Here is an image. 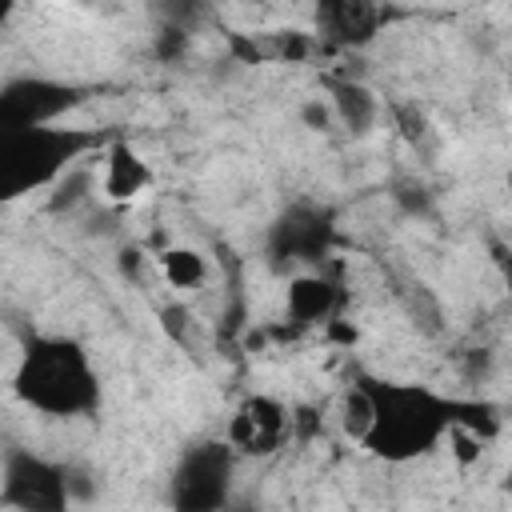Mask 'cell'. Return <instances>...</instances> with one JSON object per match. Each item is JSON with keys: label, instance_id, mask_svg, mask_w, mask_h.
Wrapping results in <instances>:
<instances>
[{"label": "cell", "instance_id": "2", "mask_svg": "<svg viewBox=\"0 0 512 512\" xmlns=\"http://www.w3.org/2000/svg\"><path fill=\"white\" fill-rule=\"evenodd\" d=\"M12 392L44 416H88L100 404L96 368L72 336H32L16 360Z\"/></svg>", "mask_w": 512, "mask_h": 512}, {"label": "cell", "instance_id": "4", "mask_svg": "<svg viewBox=\"0 0 512 512\" xmlns=\"http://www.w3.org/2000/svg\"><path fill=\"white\" fill-rule=\"evenodd\" d=\"M236 472V448L228 440H196L184 448L176 472H172V508L180 512H216L228 504Z\"/></svg>", "mask_w": 512, "mask_h": 512}, {"label": "cell", "instance_id": "20", "mask_svg": "<svg viewBox=\"0 0 512 512\" xmlns=\"http://www.w3.org/2000/svg\"><path fill=\"white\" fill-rule=\"evenodd\" d=\"M392 120H396L400 136H404V140H412V144L428 132V120H424V112H420L412 100H396V104H392Z\"/></svg>", "mask_w": 512, "mask_h": 512}, {"label": "cell", "instance_id": "19", "mask_svg": "<svg viewBox=\"0 0 512 512\" xmlns=\"http://www.w3.org/2000/svg\"><path fill=\"white\" fill-rule=\"evenodd\" d=\"M444 440H448V452L456 456V464H460V468L476 464V460H480V452H484V436H480V432H472L468 424H452V428L444 432Z\"/></svg>", "mask_w": 512, "mask_h": 512}, {"label": "cell", "instance_id": "16", "mask_svg": "<svg viewBox=\"0 0 512 512\" xmlns=\"http://www.w3.org/2000/svg\"><path fill=\"white\" fill-rule=\"evenodd\" d=\"M156 12H160L164 24H180V28L196 32L208 20L212 0H156Z\"/></svg>", "mask_w": 512, "mask_h": 512}, {"label": "cell", "instance_id": "8", "mask_svg": "<svg viewBox=\"0 0 512 512\" xmlns=\"http://www.w3.org/2000/svg\"><path fill=\"white\" fill-rule=\"evenodd\" d=\"M292 436V420H288V408L272 396H248L232 420H228V432L224 440L244 452V456H268L276 452L284 440Z\"/></svg>", "mask_w": 512, "mask_h": 512}, {"label": "cell", "instance_id": "13", "mask_svg": "<svg viewBox=\"0 0 512 512\" xmlns=\"http://www.w3.org/2000/svg\"><path fill=\"white\" fill-rule=\"evenodd\" d=\"M160 256V276L172 284V288H200L208 280V260L196 252V248H180V244H168L156 252Z\"/></svg>", "mask_w": 512, "mask_h": 512}, {"label": "cell", "instance_id": "26", "mask_svg": "<svg viewBox=\"0 0 512 512\" xmlns=\"http://www.w3.org/2000/svg\"><path fill=\"white\" fill-rule=\"evenodd\" d=\"M324 332H328V340H332V344H348V348H352V344H356V336H360L348 320H336V316H332V320H324Z\"/></svg>", "mask_w": 512, "mask_h": 512}, {"label": "cell", "instance_id": "7", "mask_svg": "<svg viewBox=\"0 0 512 512\" xmlns=\"http://www.w3.org/2000/svg\"><path fill=\"white\" fill-rule=\"evenodd\" d=\"M80 100H84V92L76 84L48 80V76H12L0 84V132L56 124Z\"/></svg>", "mask_w": 512, "mask_h": 512}, {"label": "cell", "instance_id": "10", "mask_svg": "<svg viewBox=\"0 0 512 512\" xmlns=\"http://www.w3.org/2000/svg\"><path fill=\"white\" fill-rule=\"evenodd\" d=\"M316 20L332 44L360 48L380 32L376 0H316Z\"/></svg>", "mask_w": 512, "mask_h": 512}, {"label": "cell", "instance_id": "9", "mask_svg": "<svg viewBox=\"0 0 512 512\" xmlns=\"http://www.w3.org/2000/svg\"><path fill=\"white\" fill-rule=\"evenodd\" d=\"M340 304H344V292L324 272H296L288 280L284 308H288L292 328H316V324L332 320L340 312Z\"/></svg>", "mask_w": 512, "mask_h": 512}, {"label": "cell", "instance_id": "27", "mask_svg": "<svg viewBox=\"0 0 512 512\" xmlns=\"http://www.w3.org/2000/svg\"><path fill=\"white\" fill-rule=\"evenodd\" d=\"M12 8H16V0H0V24H8V16H12Z\"/></svg>", "mask_w": 512, "mask_h": 512}, {"label": "cell", "instance_id": "6", "mask_svg": "<svg viewBox=\"0 0 512 512\" xmlns=\"http://www.w3.org/2000/svg\"><path fill=\"white\" fill-rule=\"evenodd\" d=\"M0 504L20 512H64L72 504L68 496V468L56 460H44L28 448H12L4 456L0 476Z\"/></svg>", "mask_w": 512, "mask_h": 512}, {"label": "cell", "instance_id": "24", "mask_svg": "<svg viewBox=\"0 0 512 512\" xmlns=\"http://www.w3.org/2000/svg\"><path fill=\"white\" fill-rule=\"evenodd\" d=\"M224 40H228V52H232V60H236V64H264V56H268V52H264V48H260L252 36L228 32Z\"/></svg>", "mask_w": 512, "mask_h": 512}, {"label": "cell", "instance_id": "12", "mask_svg": "<svg viewBox=\"0 0 512 512\" xmlns=\"http://www.w3.org/2000/svg\"><path fill=\"white\" fill-rule=\"evenodd\" d=\"M328 108L348 136H368L380 120V100L360 80H328Z\"/></svg>", "mask_w": 512, "mask_h": 512}, {"label": "cell", "instance_id": "18", "mask_svg": "<svg viewBox=\"0 0 512 512\" xmlns=\"http://www.w3.org/2000/svg\"><path fill=\"white\" fill-rule=\"evenodd\" d=\"M392 200L404 216H432V188L420 180H396L392 184Z\"/></svg>", "mask_w": 512, "mask_h": 512}, {"label": "cell", "instance_id": "11", "mask_svg": "<svg viewBox=\"0 0 512 512\" xmlns=\"http://www.w3.org/2000/svg\"><path fill=\"white\" fill-rule=\"evenodd\" d=\"M148 184H152V168H148V160H144L132 144L112 140L108 152H104V176H100L104 196H108L112 204H128V200H136Z\"/></svg>", "mask_w": 512, "mask_h": 512}, {"label": "cell", "instance_id": "14", "mask_svg": "<svg viewBox=\"0 0 512 512\" xmlns=\"http://www.w3.org/2000/svg\"><path fill=\"white\" fill-rule=\"evenodd\" d=\"M88 196H92V172L80 168V164H72V168L52 184L48 208H52V212H72V208H80Z\"/></svg>", "mask_w": 512, "mask_h": 512}, {"label": "cell", "instance_id": "3", "mask_svg": "<svg viewBox=\"0 0 512 512\" xmlns=\"http://www.w3.org/2000/svg\"><path fill=\"white\" fill-rule=\"evenodd\" d=\"M104 144H108V132H96V128L36 124V128L0 132V204L52 188L76 160H84Z\"/></svg>", "mask_w": 512, "mask_h": 512}, {"label": "cell", "instance_id": "15", "mask_svg": "<svg viewBox=\"0 0 512 512\" xmlns=\"http://www.w3.org/2000/svg\"><path fill=\"white\" fill-rule=\"evenodd\" d=\"M368 424H372V396H368L364 384H352L344 392V400H340V428L360 444L364 432H368Z\"/></svg>", "mask_w": 512, "mask_h": 512}, {"label": "cell", "instance_id": "5", "mask_svg": "<svg viewBox=\"0 0 512 512\" xmlns=\"http://www.w3.org/2000/svg\"><path fill=\"white\" fill-rule=\"evenodd\" d=\"M336 244V224L332 212L312 204V200H296L288 204L272 228H268V260L276 268H300V264H324L328 252Z\"/></svg>", "mask_w": 512, "mask_h": 512}, {"label": "cell", "instance_id": "23", "mask_svg": "<svg viewBox=\"0 0 512 512\" xmlns=\"http://www.w3.org/2000/svg\"><path fill=\"white\" fill-rule=\"evenodd\" d=\"M188 308L184 304H164L160 308V328L168 332V340H176V344H184L188 340Z\"/></svg>", "mask_w": 512, "mask_h": 512}, {"label": "cell", "instance_id": "17", "mask_svg": "<svg viewBox=\"0 0 512 512\" xmlns=\"http://www.w3.org/2000/svg\"><path fill=\"white\" fill-rule=\"evenodd\" d=\"M188 44H192V32H188V28L160 20V28H156V36H152V52H156L160 64H180L184 52H188Z\"/></svg>", "mask_w": 512, "mask_h": 512}, {"label": "cell", "instance_id": "22", "mask_svg": "<svg viewBox=\"0 0 512 512\" xmlns=\"http://www.w3.org/2000/svg\"><path fill=\"white\" fill-rule=\"evenodd\" d=\"M300 124L308 128V132H332V108H328V100H320V96H312V100H304L300 104Z\"/></svg>", "mask_w": 512, "mask_h": 512}, {"label": "cell", "instance_id": "25", "mask_svg": "<svg viewBox=\"0 0 512 512\" xmlns=\"http://www.w3.org/2000/svg\"><path fill=\"white\" fill-rule=\"evenodd\" d=\"M116 264H120V276H140V264H144V248L140 244H128V248H120L116 252Z\"/></svg>", "mask_w": 512, "mask_h": 512}, {"label": "cell", "instance_id": "21", "mask_svg": "<svg viewBox=\"0 0 512 512\" xmlns=\"http://www.w3.org/2000/svg\"><path fill=\"white\" fill-rule=\"evenodd\" d=\"M312 52H316V40L304 36V32H284L276 40V48H272V56H280L284 64H304Z\"/></svg>", "mask_w": 512, "mask_h": 512}, {"label": "cell", "instance_id": "1", "mask_svg": "<svg viewBox=\"0 0 512 512\" xmlns=\"http://www.w3.org/2000/svg\"><path fill=\"white\" fill-rule=\"evenodd\" d=\"M372 396V424L360 440L372 456L388 464H408L444 444L452 424H468L484 440L500 432L496 408L484 400H452L424 384H392V380H360Z\"/></svg>", "mask_w": 512, "mask_h": 512}]
</instances>
